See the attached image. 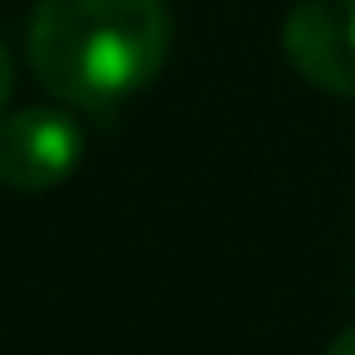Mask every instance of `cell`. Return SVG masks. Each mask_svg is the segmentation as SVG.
<instances>
[{
  "instance_id": "obj_3",
  "label": "cell",
  "mask_w": 355,
  "mask_h": 355,
  "mask_svg": "<svg viewBox=\"0 0 355 355\" xmlns=\"http://www.w3.org/2000/svg\"><path fill=\"white\" fill-rule=\"evenodd\" d=\"M282 54L311 88L355 98V0H297L282 20Z\"/></svg>"
},
{
  "instance_id": "obj_2",
  "label": "cell",
  "mask_w": 355,
  "mask_h": 355,
  "mask_svg": "<svg viewBox=\"0 0 355 355\" xmlns=\"http://www.w3.org/2000/svg\"><path fill=\"white\" fill-rule=\"evenodd\" d=\"M83 161V127L64 107H20L0 117V185L15 195H44L64 185Z\"/></svg>"
},
{
  "instance_id": "obj_1",
  "label": "cell",
  "mask_w": 355,
  "mask_h": 355,
  "mask_svg": "<svg viewBox=\"0 0 355 355\" xmlns=\"http://www.w3.org/2000/svg\"><path fill=\"white\" fill-rule=\"evenodd\" d=\"M166 54V0H40L30 15L35 78L83 112H107L141 93Z\"/></svg>"
},
{
  "instance_id": "obj_5",
  "label": "cell",
  "mask_w": 355,
  "mask_h": 355,
  "mask_svg": "<svg viewBox=\"0 0 355 355\" xmlns=\"http://www.w3.org/2000/svg\"><path fill=\"white\" fill-rule=\"evenodd\" d=\"M326 355H355V326H345V331L326 345Z\"/></svg>"
},
{
  "instance_id": "obj_4",
  "label": "cell",
  "mask_w": 355,
  "mask_h": 355,
  "mask_svg": "<svg viewBox=\"0 0 355 355\" xmlns=\"http://www.w3.org/2000/svg\"><path fill=\"white\" fill-rule=\"evenodd\" d=\"M10 83H15V69H10L6 44H0V112H6V103H10Z\"/></svg>"
}]
</instances>
